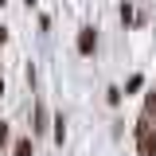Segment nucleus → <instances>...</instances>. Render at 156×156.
<instances>
[{"label":"nucleus","mask_w":156,"mask_h":156,"mask_svg":"<svg viewBox=\"0 0 156 156\" xmlns=\"http://www.w3.org/2000/svg\"><path fill=\"white\" fill-rule=\"evenodd\" d=\"M136 148H140V156H156V129L148 117L136 121Z\"/></svg>","instance_id":"f257e3e1"},{"label":"nucleus","mask_w":156,"mask_h":156,"mask_svg":"<svg viewBox=\"0 0 156 156\" xmlns=\"http://www.w3.org/2000/svg\"><path fill=\"white\" fill-rule=\"evenodd\" d=\"M98 51V31L86 23V27H78V55H94Z\"/></svg>","instance_id":"f03ea898"},{"label":"nucleus","mask_w":156,"mask_h":156,"mask_svg":"<svg viewBox=\"0 0 156 156\" xmlns=\"http://www.w3.org/2000/svg\"><path fill=\"white\" fill-rule=\"evenodd\" d=\"M43 129H47V109H43V105H35V125H31V136H39Z\"/></svg>","instance_id":"7ed1b4c3"},{"label":"nucleus","mask_w":156,"mask_h":156,"mask_svg":"<svg viewBox=\"0 0 156 156\" xmlns=\"http://www.w3.org/2000/svg\"><path fill=\"white\" fill-rule=\"evenodd\" d=\"M144 117L156 125V90H148V94H144Z\"/></svg>","instance_id":"20e7f679"},{"label":"nucleus","mask_w":156,"mask_h":156,"mask_svg":"<svg viewBox=\"0 0 156 156\" xmlns=\"http://www.w3.org/2000/svg\"><path fill=\"white\" fill-rule=\"evenodd\" d=\"M12 156H31V136H20L12 144Z\"/></svg>","instance_id":"39448f33"},{"label":"nucleus","mask_w":156,"mask_h":156,"mask_svg":"<svg viewBox=\"0 0 156 156\" xmlns=\"http://www.w3.org/2000/svg\"><path fill=\"white\" fill-rule=\"evenodd\" d=\"M51 125H55V129H51V136H55V144H62V140H66V121H62V117H55Z\"/></svg>","instance_id":"423d86ee"},{"label":"nucleus","mask_w":156,"mask_h":156,"mask_svg":"<svg viewBox=\"0 0 156 156\" xmlns=\"http://www.w3.org/2000/svg\"><path fill=\"white\" fill-rule=\"evenodd\" d=\"M140 86H144V78H140V74H133V78H129V82H125V90H129V94H136Z\"/></svg>","instance_id":"0eeeda50"},{"label":"nucleus","mask_w":156,"mask_h":156,"mask_svg":"<svg viewBox=\"0 0 156 156\" xmlns=\"http://www.w3.org/2000/svg\"><path fill=\"white\" fill-rule=\"evenodd\" d=\"M105 101H109V105H121V90L109 86V90H105Z\"/></svg>","instance_id":"6e6552de"},{"label":"nucleus","mask_w":156,"mask_h":156,"mask_svg":"<svg viewBox=\"0 0 156 156\" xmlns=\"http://www.w3.org/2000/svg\"><path fill=\"white\" fill-rule=\"evenodd\" d=\"M8 144V121H0V148Z\"/></svg>","instance_id":"1a4fd4ad"},{"label":"nucleus","mask_w":156,"mask_h":156,"mask_svg":"<svg viewBox=\"0 0 156 156\" xmlns=\"http://www.w3.org/2000/svg\"><path fill=\"white\" fill-rule=\"evenodd\" d=\"M31 4H35V0H27V8H31Z\"/></svg>","instance_id":"9d476101"},{"label":"nucleus","mask_w":156,"mask_h":156,"mask_svg":"<svg viewBox=\"0 0 156 156\" xmlns=\"http://www.w3.org/2000/svg\"><path fill=\"white\" fill-rule=\"evenodd\" d=\"M0 4H8V0H0Z\"/></svg>","instance_id":"9b49d317"}]
</instances>
